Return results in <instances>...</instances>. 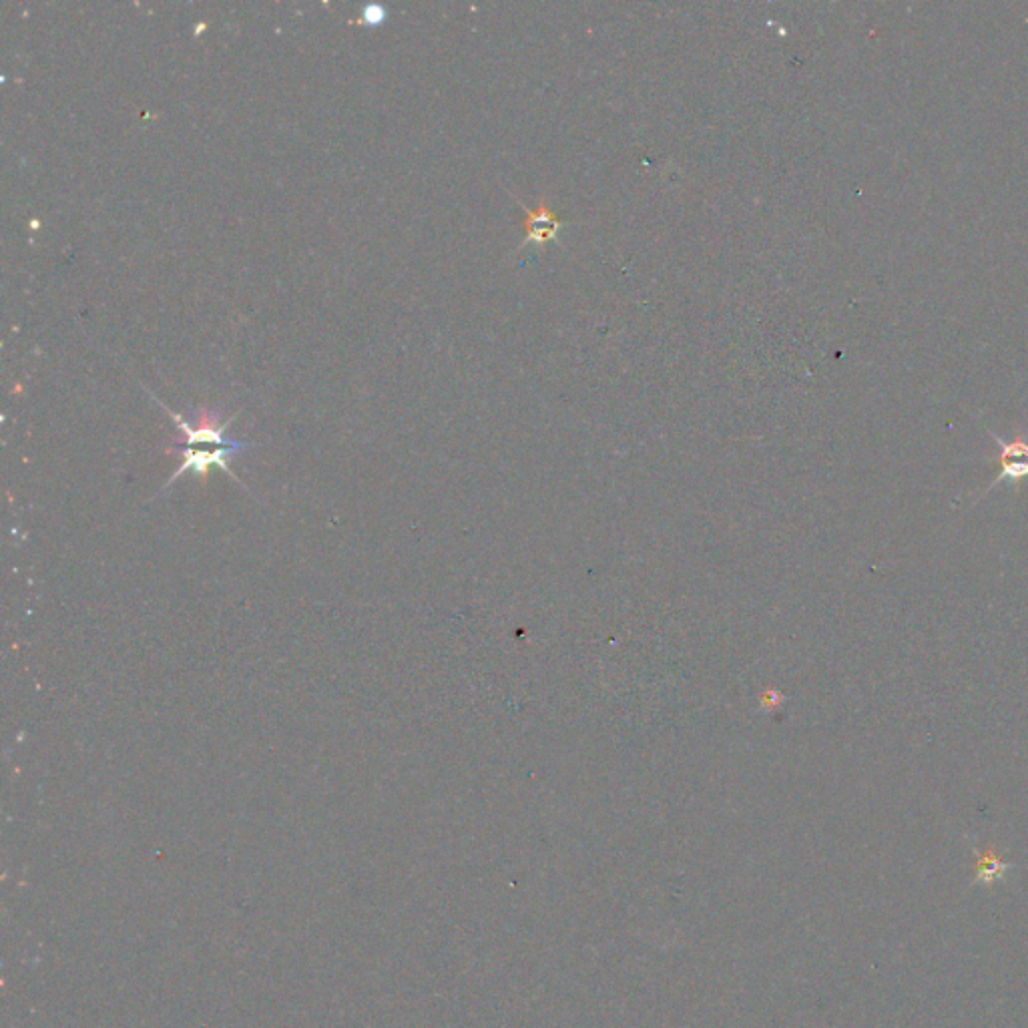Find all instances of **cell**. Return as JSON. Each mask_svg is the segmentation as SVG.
Segmentation results:
<instances>
[{
	"label": "cell",
	"mask_w": 1028,
	"mask_h": 1028,
	"mask_svg": "<svg viewBox=\"0 0 1028 1028\" xmlns=\"http://www.w3.org/2000/svg\"><path fill=\"white\" fill-rule=\"evenodd\" d=\"M992 438H994L996 446L1000 448V452H998L1000 472L992 480L988 490L992 486L1004 482V480H1010L1012 484H1018L1022 478H1028V440L1022 434H1018L1010 442L1002 440L996 434H992Z\"/></svg>",
	"instance_id": "277c9868"
},
{
	"label": "cell",
	"mask_w": 1028,
	"mask_h": 1028,
	"mask_svg": "<svg viewBox=\"0 0 1028 1028\" xmlns=\"http://www.w3.org/2000/svg\"><path fill=\"white\" fill-rule=\"evenodd\" d=\"M525 215H527V221H525V241L521 243V247H527V245H535L539 249H545L551 241H557L561 231L567 227V221L561 219L555 209H551L547 205V201H541L535 209H529L527 205H521Z\"/></svg>",
	"instance_id": "3957f363"
},
{
	"label": "cell",
	"mask_w": 1028,
	"mask_h": 1028,
	"mask_svg": "<svg viewBox=\"0 0 1028 1028\" xmlns=\"http://www.w3.org/2000/svg\"><path fill=\"white\" fill-rule=\"evenodd\" d=\"M247 448H215V450H197V448H179V450H169V452H179L183 456V462L181 466L173 472V476L167 480V484L163 488H169L177 478H181L185 472H193L197 476H205L207 470L211 466H219L221 470H225L231 478H235V474L231 472L229 468V460L237 454V452H243ZM237 480V478H235Z\"/></svg>",
	"instance_id": "7a4b0ae2"
},
{
	"label": "cell",
	"mask_w": 1028,
	"mask_h": 1028,
	"mask_svg": "<svg viewBox=\"0 0 1028 1028\" xmlns=\"http://www.w3.org/2000/svg\"><path fill=\"white\" fill-rule=\"evenodd\" d=\"M386 15H388V11H386L384 7H380V5H368V7H364L362 19H364V23H366V25L374 27V25L384 23V21H386Z\"/></svg>",
	"instance_id": "5b68a950"
},
{
	"label": "cell",
	"mask_w": 1028,
	"mask_h": 1028,
	"mask_svg": "<svg viewBox=\"0 0 1028 1028\" xmlns=\"http://www.w3.org/2000/svg\"><path fill=\"white\" fill-rule=\"evenodd\" d=\"M159 406H163L167 410V414L171 416L175 426L183 432L185 448H195L199 444H215L219 448H251V444L239 442L237 438H229L225 434L227 426L231 424L233 418L223 420L219 410L201 408V410H197L191 416V420H185L183 416H179L173 410H169L165 404L159 402Z\"/></svg>",
	"instance_id": "6da1fadb"
},
{
	"label": "cell",
	"mask_w": 1028,
	"mask_h": 1028,
	"mask_svg": "<svg viewBox=\"0 0 1028 1028\" xmlns=\"http://www.w3.org/2000/svg\"><path fill=\"white\" fill-rule=\"evenodd\" d=\"M1002 868H1004V864L998 858H994V856L980 860V874H982V878H984V874H992L994 876Z\"/></svg>",
	"instance_id": "8992f818"
}]
</instances>
